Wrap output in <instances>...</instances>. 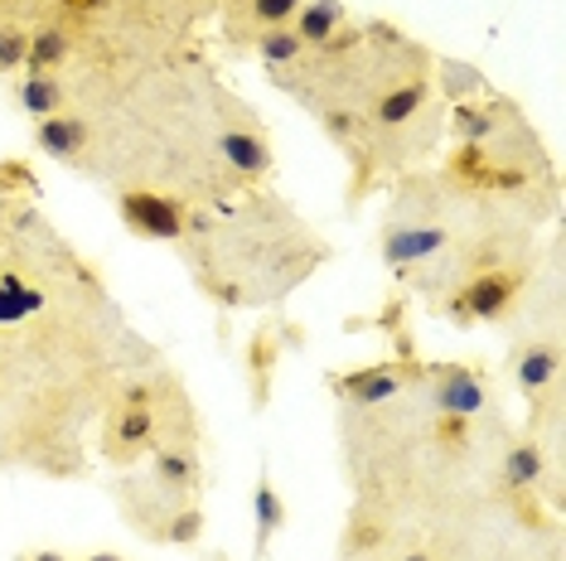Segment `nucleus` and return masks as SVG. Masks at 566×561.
<instances>
[{
    "mask_svg": "<svg viewBox=\"0 0 566 561\" xmlns=\"http://www.w3.org/2000/svg\"><path fill=\"white\" fill-rule=\"evenodd\" d=\"M518 290H523V276L494 266V272H480L465 290H460V300L450 305V315H455V325H480V320L494 325V320L509 315V305H513Z\"/></svg>",
    "mask_w": 566,
    "mask_h": 561,
    "instance_id": "obj_1",
    "label": "nucleus"
},
{
    "mask_svg": "<svg viewBox=\"0 0 566 561\" xmlns=\"http://www.w3.org/2000/svg\"><path fill=\"white\" fill-rule=\"evenodd\" d=\"M160 445V421L150 406H122L117 416H112V426H107V455L117 465H132L136 455H146V451H156Z\"/></svg>",
    "mask_w": 566,
    "mask_h": 561,
    "instance_id": "obj_2",
    "label": "nucleus"
},
{
    "mask_svg": "<svg viewBox=\"0 0 566 561\" xmlns=\"http://www.w3.org/2000/svg\"><path fill=\"white\" fill-rule=\"evenodd\" d=\"M122 219L132 233L146 237H185V203L165 199V194H122Z\"/></svg>",
    "mask_w": 566,
    "mask_h": 561,
    "instance_id": "obj_3",
    "label": "nucleus"
},
{
    "mask_svg": "<svg viewBox=\"0 0 566 561\" xmlns=\"http://www.w3.org/2000/svg\"><path fill=\"white\" fill-rule=\"evenodd\" d=\"M446 247H450L446 227H436V223H392L388 233H382V262L388 266H411V262L441 257Z\"/></svg>",
    "mask_w": 566,
    "mask_h": 561,
    "instance_id": "obj_4",
    "label": "nucleus"
},
{
    "mask_svg": "<svg viewBox=\"0 0 566 561\" xmlns=\"http://www.w3.org/2000/svg\"><path fill=\"white\" fill-rule=\"evenodd\" d=\"M436 406H441L446 416H474L484 412V382L470 373V368H436V388H431Z\"/></svg>",
    "mask_w": 566,
    "mask_h": 561,
    "instance_id": "obj_5",
    "label": "nucleus"
},
{
    "mask_svg": "<svg viewBox=\"0 0 566 561\" xmlns=\"http://www.w3.org/2000/svg\"><path fill=\"white\" fill-rule=\"evenodd\" d=\"M349 10L339 6V0H301V10H295V20H291V30H295V40H301L305 49H319L329 40V34H339V24Z\"/></svg>",
    "mask_w": 566,
    "mask_h": 561,
    "instance_id": "obj_6",
    "label": "nucleus"
},
{
    "mask_svg": "<svg viewBox=\"0 0 566 561\" xmlns=\"http://www.w3.org/2000/svg\"><path fill=\"white\" fill-rule=\"evenodd\" d=\"M513 378H518V388L527 392V398H537V392L557 378V343H552V339L523 343L518 359H513Z\"/></svg>",
    "mask_w": 566,
    "mask_h": 561,
    "instance_id": "obj_7",
    "label": "nucleus"
},
{
    "mask_svg": "<svg viewBox=\"0 0 566 561\" xmlns=\"http://www.w3.org/2000/svg\"><path fill=\"white\" fill-rule=\"evenodd\" d=\"M450 131H455V140H465V146H484V140L499 136V107L484 102V97L455 102V112H450Z\"/></svg>",
    "mask_w": 566,
    "mask_h": 561,
    "instance_id": "obj_8",
    "label": "nucleus"
},
{
    "mask_svg": "<svg viewBox=\"0 0 566 561\" xmlns=\"http://www.w3.org/2000/svg\"><path fill=\"white\" fill-rule=\"evenodd\" d=\"M156 484L170 489L175 499H185V494L199 484L195 451H185V445H156Z\"/></svg>",
    "mask_w": 566,
    "mask_h": 561,
    "instance_id": "obj_9",
    "label": "nucleus"
},
{
    "mask_svg": "<svg viewBox=\"0 0 566 561\" xmlns=\"http://www.w3.org/2000/svg\"><path fill=\"white\" fill-rule=\"evenodd\" d=\"M40 150L54 160H78V150L87 146V121L78 117H40Z\"/></svg>",
    "mask_w": 566,
    "mask_h": 561,
    "instance_id": "obj_10",
    "label": "nucleus"
},
{
    "mask_svg": "<svg viewBox=\"0 0 566 561\" xmlns=\"http://www.w3.org/2000/svg\"><path fill=\"white\" fill-rule=\"evenodd\" d=\"M397 382H402V368H397V363H378V368H364V373L334 382V388H339L344 398H354V402H388L397 392Z\"/></svg>",
    "mask_w": 566,
    "mask_h": 561,
    "instance_id": "obj_11",
    "label": "nucleus"
},
{
    "mask_svg": "<svg viewBox=\"0 0 566 561\" xmlns=\"http://www.w3.org/2000/svg\"><path fill=\"white\" fill-rule=\"evenodd\" d=\"M15 97H20L24 112H34V117H59V107L69 93H63V83L54 73H30V78L15 87Z\"/></svg>",
    "mask_w": 566,
    "mask_h": 561,
    "instance_id": "obj_12",
    "label": "nucleus"
},
{
    "mask_svg": "<svg viewBox=\"0 0 566 561\" xmlns=\"http://www.w3.org/2000/svg\"><path fill=\"white\" fill-rule=\"evenodd\" d=\"M436 83H441V93H446L450 102L484 97V87H489L484 73L470 68V63H460V59H441V63H436Z\"/></svg>",
    "mask_w": 566,
    "mask_h": 561,
    "instance_id": "obj_13",
    "label": "nucleus"
},
{
    "mask_svg": "<svg viewBox=\"0 0 566 561\" xmlns=\"http://www.w3.org/2000/svg\"><path fill=\"white\" fill-rule=\"evenodd\" d=\"M543 475H547V465H543V451H537V441H518L504 455V484H509V489H533Z\"/></svg>",
    "mask_w": 566,
    "mask_h": 561,
    "instance_id": "obj_14",
    "label": "nucleus"
},
{
    "mask_svg": "<svg viewBox=\"0 0 566 561\" xmlns=\"http://www.w3.org/2000/svg\"><path fill=\"white\" fill-rule=\"evenodd\" d=\"M223 156L238 165L242 174H256L272 165V150H266L262 136H248V131H223Z\"/></svg>",
    "mask_w": 566,
    "mask_h": 561,
    "instance_id": "obj_15",
    "label": "nucleus"
},
{
    "mask_svg": "<svg viewBox=\"0 0 566 561\" xmlns=\"http://www.w3.org/2000/svg\"><path fill=\"white\" fill-rule=\"evenodd\" d=\"M281 522H286V508H281L276 499V489H272V479H256V557L266 552V542L281 532Z\"/></svg>",
    "mask_w": 566,
    "mask_h": 561,
    "instance_id": "obj_16",
    "label": "nucleus"
},
{
    "mask_svg": "<svg viewBox=\"0 0 566 561\" xmlns=\"http://www.w3.org/2000/svg\"><path fill=\"white\" fill-rule=\"evenodd\" d=\"M256 54H262V63H272V73H276V68H291V63H301L305 59V44L295 40V30L286 24V30H262V34H256Z\"/></svg>",
    "mask_w": 566,
    "mask_h": 561,
    "instance_id": "obj_17",
    "label": "nucleus"
},
{
    "mask_svg": "<svg viewBox=\"0 0 566 561\" xmlns=\"http://www.w3.org/2000/svg\"><path fill=\"white\" fill-rule=\"evenodd\" d=\"M69 59V30H59V24H49V30L40 34H30V73H49V68H59V63Z\"/></svg>",
    "mask_w": 566,
    "mask_h": 561,
    "instance_id": "obj_18",
    "label": "nucleus"
},
{
    "mask_svg": "<svg viewBox=\"0 0 566 561\" xmlns=\"http://www.w3.org/2000/svg\"><path fill=\"white\" fill-rule=\"evenodd\" d=\"M295 10H301V0H248V15L256 24V34L262 30H286V24L295 20Z\"/></svg>",
    "mask_w": 566,
    "mask_h": 561,
    "instance_id": "obj_19",
    "label": "nucleus"
},
{
    "mask_svg": "<svg viewBox=\"0 0 566 561\" xmlns=\"http://www.w3.org/2000/svg\"><path fill=\"white\" fill-rule=\"evenodd\" d=\"M199 528H203L199 508H195V504H189V508L179 504L175 514H170V522L160 528V538H165V542H195V538H199Z\"/></svg>",
    "mask_w": 566,
    "mask_h": 561,
    "instance_id": "obj_20",
    "label": "nucleus"
},
{
    "mask_svg": "<svg viewBox=\"0 0 566 561\" xmlns=\"http://www.w3.org/2000/svg\"><path fill=\"white\" fill-rule=\"evenodd\" d=\"M30 59V34L24 30H0V73H15Z\"/></svg>",
    "mask_w": 566,
    "mask_h": 561,
    "instance_id": "obj_21",
    "label": "nucleus"
},
{
    "mask_svg": "<svg viewBox=\"0 0 566 561\" xmlns=\"http://www.w3.org/2000/svg\"><path fill=\"white\" fill-rule=\"evenodd\" d=\"M24 561H63L59 552H34V557H24Z\"/></svg>",
    "mask_w": 566,
    "mask_h": 561,
    "instance_id": "obj_22",
    "label": "nucleus"
},
{
    "mask_svg": "<svg viewBox=\"0 0 566 561\" xmlns=\"http://www.w3.org/2000/svg\"><path fill=\"white\" fill-rule=\"evenodd\" d=\"M402 561H431V552H421V547H417V552H407Z\"/></svg>",
    "mask_w": 566,
    "mask_h": 561,
    "instance_id": "obj_23",
    "label": "nucleus"
},
{
    "mask_svg": "<svg viewBox=\"0 0 566 561\" xmlns=\"http://www.w3.org/2000/svg\"><path fill=\"white\" fill-rule=\"evenodd\" d=\"M228 6H233V15H242V10H248V0H228Z\"/></svg>",
    "mask_w": 566,
    "mask_h": 561,
    "instance_id": "obj_24",
    "label": "nucleus"
},
{
    "mask_svg": "<svg viewBox=\"0 0 566 561\" xmlns=\"http://www.w3.org/2000/svg\"><path fill=\"white\" fill-rule=\"evenodd\" d=\"M87 561H117V557H107V552H102V557H87Z\"/></svg>",
    "mask_w": 566,
    "mask_h": 561,
    "instance_id": "obj_25",
    "label": "nucleus"
}]
</instances>
